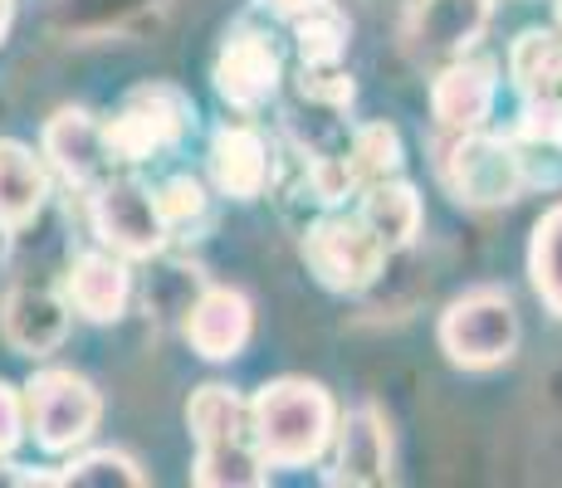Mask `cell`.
I'll use <instances>...</instances> for the list:
<instances>
[{
    "label": "cell",
    "mask_w": 562,
    "mask_h": 488,
    "mask_svg": "<svg viewBox=\"0 0 562 488\" xmlns=\"http://www.w3.org/2000/svg\"><path fill=\"white\" fill-rule=\"evenodd\" d=\"M245 410H250V435L265 469H308L328 454L333 430H338V406L328 386L308 376L265 382Z\"/></svg>",
    "instance_id": "6da1fadb"
},
{
    "label": "cell",
    "mask_w": 562,
    "mask_h": 488,
    "mask_svg": "<svg viewBox=\"0 0 562 488\" xmlns=\"http://www.w3.org/2000/svg\"><path fill=\"white\" fill-rule=\"evenodd\" d=\"M187 425L196 440L191 479L201 488H259L269 479L250 435V410L231 386H201L187 406Z\"/></svg>",
    "instance_id": "7a4b0ae2"
},
{
    "label": "cell",
    "mask_w": 562,
    "mask_h": 488,
    "mask_svg": "<svg viewBox=\"0 0 562 488\" xmlns=\"http://www.w3.org/2000/svg\"><path fill=\"white\" fill-rule=\"evenodd\" d=\"M196 127V103L177 89V83H143L117 103V113L103 123L108 161L117 167H143L157 161L161 151L181 147L187 133Z\"/></svg>",
    "instance_id": "3957f363"
},
{
    "label": "cell",
    "mask_w": 562,
    "mask_h": 488,
    "mask_svg": "<svg viewBox=\"0 0 562 488\" xmlns=\"http://www.w3.org/2000/svg\"><path fill=\"white\" fill-rule=\"evenodd\" d=\"M440 186L464 211H499V205H514L528 191L509 137L484 133V127L446 137V147H440Z\"/></svg>",
    "instance_id": "277c9868"
},
{
    "label": "cell",
    "mask_w": 562,
    "mask_h": 488,
    "mask_svg": "<svg viewBox=\"0 0 562 488\" xmlns=\"http://www.w3.org/2000/svg\"><path fill=\"white\" fill-rule=\"evenodd\" d=\"M436 338L464 372H494L518 352V308L504 288H470L440 313Z\"/></svg>",
    "instance_id": "5b68a950"
},
{
    "label": "cell",
    "mask_w": 562,
    "mask_h": 488,
    "mask_svg": "<svg viewBox=\"0 0 562 488\" xmlns=\"http://www.w3.org/2000/svg\"><path fill=\"white\" fill-rule=\"evenodd\" d=\"M103 420V396L89 376L69 366H45L25 386V425L45 454H74Z\"/></svg>",
    "instance_id": "8992f818"
},
{
    "label": "cell",
    "mask_w": 562,
    "mask_h": 488,
    "mask_svg": "<svg viewBox=\"0 0 562 488\" xmlns=\"http://www.w3.org/2000/svg\"><path fill=\"white\" fill-rule=\"evenodd\" d=\"M299 254H304L308 274L333 293H367L386 274V264H392L386 245L367 230L358 211L352 215H338V211L318 215V220L304 230V240H299Z\"/></svg>",
    "instance_id": "52a82bcc"
},
{
    "label": "cell",
    "mask_w": 562,
    "mask_h": 488,
    "mask_svg": "<svg viewBox=\"0 0 562 488\" xmlns=\"http://www.w3.org/2000/svg\"><path fill=\"white\" fill-rule=\"evenodd\" d=\"M89 225L93 240L123 259H157L167 254V225L157 211V191L137 177H103L89 186Z\"/></svg>",
    "instance_id": "ba28073f"
},
{
    "label": "cell",
    "mask_w": 562,
    "mask_h": 488,
    "mask_svg": "<svg viewBox=\"0 0 562 488\" xmlns=\"http://www.w3.org/2000/svg\"><path fill=\"white\" fill-rule=\"evenodd\" d=\"M494 0H416L406 15V54L426 69L464 59L484 39Z\"/></svg>",
    "instance_id": "9c48e42d"
},
{
    "label": "cell",
    "mask_w": 562,
    "mask_h": 488,
    "mask_svg": "<svg viewBox=\"0 0 562 488\" xmlns=\"http://www.w3.org/2000/svg\"><path fill=\"white\" fill-rule=\"evenodd\" d=\"M211 83L221 93V103L240 107V113H259L279 93V83H284V59H279L274 39L265 30L240 25L225 35L221 54H215Z\"/></svg>",
    "instance_id": "30bf717a"
},
{
    "label": "cell",
    "mask_w": 562,
    "mask_h": 488,
    "mask_svg": "<svg viewBox=\"0 0 562 488\" xmlns=\"http://www.w3.org/2000/svg\"><path fill=\"white\" fill-rule=\"evenodd\" d=\"M69 298L64 288H54L49 279H15L0 298V338L10 342V352L20 356H49L59 352V342L69 338Z\"/></svg>",
    "instance_id": "8fae6325"
},
{
    "label": "cell",
    "mask_w": 562,
    "mask_h": 488,
    "mask_svg": "<svg viewBox=\"0 0 562 488\" xmlns=\"http://www.w3.org/2000/svg\"><path fill=\"white\" fill-rule=\"evenodd\" d=\"M494 93H499V69L494 59H450L436 69L430 79V117L446 137L474 133V127L490 123V107Z\"/></svg>",
    "instance_id": "7c38bea8"
},
{
    "label": "cell",
    "mask_w": 562,
    "mask_h": 488,
    "mask_svg": "<svg viewBox=\"0 0 562 488\" xmlns=\"http://www.w3.org/2000/svg\"><path fill=\"white\" fill-rule=\"evenodd\" d=\"M338 488H376L392 484V425L376 406H358L338 416L333 430V474Z\"/></svg>",
    "instance_id": "4fadbf2b"
},
{
    "label": "cell",
    "mask_w": 562,
    "mask_h": 488,
    "mask_svg": "<svg viewBox=\"0 0 562 488\" xmlns=\"http://www.w3.org/2000/svg\"><path fill=\"white\" fill-rule=\"evenodd\" d=\"M40 151H45V167L64 186H99V181L113 171L103 147V123L89 113V107H59V113L45 123L40 133Z\"/></svg>",
    "instance_id": "5bb4252c"
},
{
    "label": "cell",
    "mask_w": 562,
    "mask_h": 488,
    "mask_svg": "<svg viewBox=\"0 0 562 488\" xmlns=\"http://www.w3.org/2000/svg\"><path fill=\"white\" fill-rule=\"evenodd\" d=\"M171 5L177 0H54L49 25L64 39H79V45H93V39H137L147 30H157Z\"/></svg>",
    "instance_id": "9a60e30c"
},
{
    "label": "cell",
    "mask_w": 562,
    "mask_h": 488,
    "mask_svg": "<svg viewBox=\"0 0 562 488\" xmlns=\"http://www.w3.org/2000/svg\"><path fill=\"white\" fill-rule=\"evenodd\" d=\"M187 332L191 352L205 356V362H235L245 352L255 332V308L240 288H225V284H205L196 293V303L187 308Z\"/></svg>",
    "instance_id": "2e32d148"
},
{
    "label": "cell",
    "mask_w": 562,
    "mask_h": 488,
    "mask_svg": "<svg viewBox=\"0 0 562 488\" xmlns=\"http://www.w3.org/2000/svg\"><path fill=\"white\" fill-rule=\"evenodd\" d=\"M211 181L225 201H240V205L259 201L274 186V147H269V137L250 123L221 127L211 137Z\"/></svg>",
    "instance_id": "e0dca14e"
},
{
    "label": "cell",
    "mask_w": 562,
    "mask_h": 488,
    "mask_svg": "<svg viewBox=\"0 0 562 488\" xmlns=\"http://www.w3.org/2000/svg\"><path fill=\"white\" fill-rule=\"evenodd\" d=\"M59 288L83 322H117L127 313V298H133V274H127V259L113 249H83L64 269Z\"/></svg>",
    "instance_id": "ac0fdd59"
},
{
    "label": "cell",
    "mask_w": 562,
    "mask_h": 488,
    "mask_svg": "<svg viewBox=\"0 0 562 488\" xmlns=\"http://www.w3.org/2000/svg\"><path fill=\"white\" fill-rule=\"evenodd\" d=\"M509 147L518 151L524 186H562V98H524V113L509 127Z\"/></svg>",
    "instance_id": "d6986e66"
},
{
    "label": "cell",
    "mask_w": 562,
    "mask_h": 488,
    "mask_svg": "<svg viewBox=\"0 0 562 488\" xmlns=\"http://www.w3.org/2000/svg\"><path fill=\"white\" fill-rule=\"evenodd\" d=\"M49 205V167L25 143L0 137V230L15 235L35 225Z\"/></svg>",
    "instance_id": "ffe728a7"
},
{
    "label": "cell",
    "mask_w": 562,
    "mask_h": 488,
    "mask_svg": "<svg viewBox=\"0 0 562 488\" xmlns=\"http://www.w3.org/2000/svg\"><path fill=\"white\" fill-rule=\"evenodd\" d=\"M358 215H362L367 230L386 245V254H406L420 235V220H426L416 186L402 181V177H386V181L362 186L358 191Z\"/></svg>",
    "instance_id": "44dd1931"
},
{
    "label": "cell",
    "mask_w": 562,
    "mask_h": 488,
    "mask_svg": "<svg viewBox=\"0 0 562 488\" xmlns=\"http://www.w3.org/2000/svg\"><path fill=\"white\" fill-rule=\"evenodd\" d=\"M509 79L524 98L562 93V30H524L509 45Z\"/></svg>",
    "instance_id": "7402d4cb"
},
{
    "label": "cell",
    "mask_w": 562,
    "mask_h": 488,
    "mask_svg": "<svg viewBox=\"0 0 562 488\" xmlns=\"http://www.w3.org/2000/svg\"><path fill=\"white\" fill-rule=\"evenodd\" d=\"M289 30H294L299 64H342L348 59L352 20L342 15L338 0H318V5H308Z\"/></svg>",
    "instance_id": "603a6c76"
},
{
    "label": "cell",
    "mask_w": 562,
    "mask_h": 488,
    "mask_svg": "<svg viewBox=\"0 0 562 488\" xmlns=\"http://www.w3.org/2000/svg\"><path fill=\"white\" fill-rule=\"evenodd\" d=\"M342 161H348L358 191L372 186V181L396 177V171H402V161H406L402 133H396L392 123H362V127H352L348 147H342Z\"/></svg>",
    "instance_id": "cb8c5ba5"
},
{
    "label": "cell",
    "mask_w": 562,
    "mask_h": 488,
    "mask_svg": "<svg viewBox=\"0 0 562 488\" xmlns=\"http://www.w3.org/2000/svg\"><path fill=\"white\" fill-rule=\"evenodd\" d=\"M157 211L167 225V240H201L211 230V191L201 177H171L157 186Z\"/></svg>",
    "instance_id": "d4e9b609"
},
{
    "label": "cell",
    "mask_w": 562,
    "mask_h": 488,
    "mask_svg": "<svg viewBox=\"0 0 562 488\" xmlns=\"http://www.w3.org/2000/svg\"><path fill=\"white\" fill-rule=\"evenodd\" d=\"M528 274H533V293L543 298V308L562 318V205L543 211V220L533 225Z\"/></svg>",
    "instance_id": "484cf974"
},
{
    "label": "cell",
    "mask_w": 562,
    "mask_h": 488,
    "mask_svg": "<svg viewBox=\"0 0 562 488\" xmlns=\"http://www.w3.org/2000/svg\"><path fill=\"white\" fill-rule=\"evenodd\" d=\"M54 484H64V488H143L147 484V474H143V464L133 459V454H123V450H89V454H79V459H69L59 474H54Z\"/></svg>",
    "instance_id": "4316f807"
},
{
    "label": "cell",
    "mask_w": 562,
    "mask_h": 488,
    "mask_svg": "<svg viewBox=\"0 0 562 488\" xmlns=\"http://www.w3.org/2000/svg\"><path fill=\"white\" fill-rule=\"evenodd\" d=\"M25 435H30V425H25V396H20L10 382H0V459H5V454H15Z\"/></svg>",
    "instance_id": "83f0119b"
},
{
    "label": "cell",
    "mask_w": 562,
    "mask_h": 488,
    "mask_svg": "<svg viewBox=\"0 0 562 488\" xmlns=\"http://www.w3.org/2000/svg\"><path fill=\"white\" fill-rule=\"evenodd\" d=\"M255 5H259V10H269L274 20H284V25H294V20L304 15L308 5H318V0H255Z\"/></svg>",
    "instance_id": "f1b7e54d"
},
{
    "label": "cell",
    "mask_w": 562,
    "mask_h": 488,
    "mask_svg": "<svg viewBox=\"0 0 562 488\" xmlns=\"http://www.w3.org/2000/svg\"><path fill=\"white\" fill-rule=\"evenodd\" d=\"M10 20H15V0H0V39L10 35Z\"/></svg>",
    "instance_id": "f546056e"
},
{
    "label": "cell",
    "mask_w": 562,
    "mask_h": 488,
    "mask_svg": "<svg viewBox=\"0 0 562 488\" xmlns=\"http://www.w3.org/2000/svg\"><path fill=\"white\" fill-rule=\"evenodd\" d=\"M553 15H558V30H562V0H553Z\"/></svg>",
    "instance_id": "4dcf8cb0"
}]
</instances>
